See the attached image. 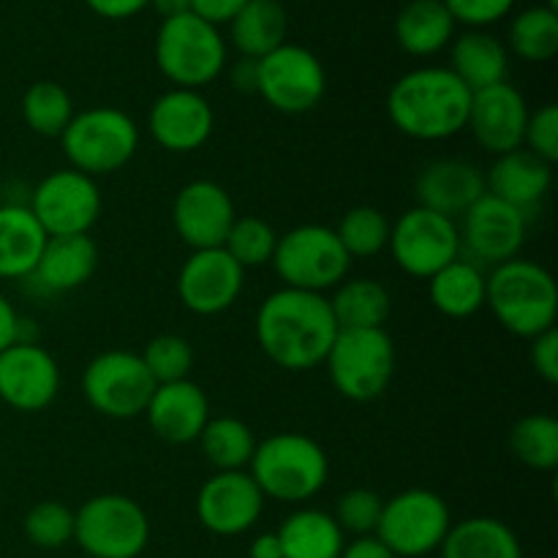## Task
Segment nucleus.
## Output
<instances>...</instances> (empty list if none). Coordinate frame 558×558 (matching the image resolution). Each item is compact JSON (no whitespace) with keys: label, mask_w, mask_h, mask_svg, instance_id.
<instances>
[{"label":"nucleus","mask_w":558,"mask_h":558,"mask_svg":"<svg viewBox=\"0 0 558 558\" xmlns=\"http://www.w3.org/2000/svg\"><path fill=\"white\" fill-rule=\"evenodd\" d=\"M330 308L338 330H376L390 319L392 298L376 278H352L338 283Z\"/></svg>","instance_id":"32"},{"label":"nucleus","mask_w":558,"mask_h":558,"mask_svg":"<svg viewBox=\"0 0 558 558\" xmlns=\"http://www.w3.org/2000/svg\"><path fill=\"white\" fill-rule=\"evenodd\" d=\"M85 558H96V556H85Z\"/></svg>","instance_id":"53"},{"label":"nucleus","mask_w":558,"mask_h":558,"mask_svg":"<svg viewBox=\"0 0 558 558\" xmlns=\"http://www.w3.org/2000/svg\"><path fill=\"white\" fill-rule=\"evenodd\" d=\"M234 218L232 196L216 180H191L174 196V232L191 251L221 248Z\"/></svg>","instance_id":"18"},{"label":"nucleus","mask_w":558,"mask_h":558,"mask_svg":"<svg viewBox=\"0 0 558 558\" xmlns=\"http://www.w3.org/2000/svg\"><path fill=\"white\" fill-rule=\"evenodd\" d=\"M417 202L425 210L447 218H461L485 194V174L477 163L461 158H439L417 174Z\"/></svg>","instance_id":"23"},{"label":"nucleus","mask_w":558,"mask_h":558,"mask_svg":"<svg viewBox=\"0 0 558 558\" xmlns=\"http://www.w3.org/2000/svg\"><path fill=\"white\" fill-rule=\"evenodd\" d=\"M510 49L529 63H545L558 52V11L548 5L523 9L507 33Z\"/></svg>","instance_id":"36"},{"label":"nucleus","mask_w":558,"mask_h":558,"mask_svg":"<svg viewBox=\"0 0 558 558\" xmlns=\"http://www.w3.org/2000/svg\"><path fill=\"white\" fill-rule=\"evenodd\" d=\"M31 213L47 238H65V234H87L101 216V189L93 178L76 169H58L49 172L33 189Z\"/></svg>","instance_id":"13"},{"label":"nucleus","mask_w":558,"mask_h":558,"mask_svg":"<svg viewBox=\"0 0 558 558\" xmlns=\"http://www.w3.org/2000/svg\"><path fill=\"white\" fill-rule=\"evenodd\" d=\"M248 0H191V11L202 20H207L210 25H223V22H232Z\"/></svg>","instance_id":"46"},{"label":"nucleus","mask_w":558,"mask_h":558,"mask_svg":"<svg viewBox=\"0 0 558 558\" xmlns=\"http://www.w3.org/2000/svg\"><path fill=\"white\" fill-rule=\"evenodd\" d=\"M60 145L71 169L96 180L118 172L134 158L140 125L118 107H90L71 118Z\"/></svg>","instance_id":"6"},{"label":"nucleus","mask_w":558,"mask_h":558,"mask_svg":"<svg viewBox=\"0 0 558 558\" xmlns=\"http://www.w3.org/2000/svg\"><path fill=\"white\" fill-rule=\"evenodd\" d=\"M248 469L262 496L283 501V505H305L325 488L330 477L325 447L294 430L256 441Z\"/></svg>","instance_id":"4"},{"label":"nucleus","mask_w":558,"mask_h":558,"mask_svg":"<svg viewBox=\"0 0 558 558\" xmlns=\"http://www.w3.org/2000/svg\"><path fill=\"white\" fill-rule=\"evenodd\" d=\"M156 65L174 87L199 90L227 69V41L216 25L194 11L161 20L156 33Z\"/></svg>","instance_id":"5"},{"label":"nucleus","mask_w":558,"mask_h":558,"mask_svg":"<svg viewBox=\"0 0 558 558\" xmlns=\"http://www.w3.org/2000/svg\"><path fill=\"white\" fill-rule=\"evenodd\" d=\"M390 227L392 223L387 221L385 213L371 205H360L343 213L336 227V234L341 240L343 251L349 254V259H371V256L381 254L387 248Z\"/></svg>","instance_id":"38"},{"label":"nucleus","mask_w":558,"mask_h":558,"mask_svg":"<svg viewBox=\"0 0 558 558\" xmlns=\"http://www.w3.org/2000/svg\"><path fill=\"white\" fill-rule=\"evenodd\" d=\"M98 267V245L90 234L47 238L38 265L25 281L44 294H65L85 287Z\"/></svg>","instance_id":"25"},{"label":"nucleus","mask_w":558,"mask_h":558,"mask_svg":"<svg viewBox=\"0 0 558 558\" xmlns=\"http://www.w3.org/2000/svg\"><path fill=\"white\" fill-rule=\"evenodd\" d=\"M270 265L283 287L325 294L327 289H336L338 283L347 281L352 259L343 251L336 229L303 223L289 229L287 234H278Z\"/></svg>","instance_id":"8"},{"label":"nucleus","mask_w":558,"mask_h":558,"mask_svg":"<svg viewBox=\"0 0 558 558\" xmlns=\"http://www.w3.org/2000/svg\"><path fill=\"white\" fill-rule=\"evenodd\" d=\"M140 357L156 385H172V381L189 379L191 365H194V349L183 336L163 332V336L147 341Z\"/></svg>","instance_id":"40"},{"label":"nucleus","mask_w":558,"mask_h":558,"mask_svg":"<svg viewBox=\"0 0 558 558\" xmlns=\"http://www.w3.org/2000/svg\"><path fill=\"white\" fill-rule=\"evenodd\" d=\"M445 5L456 22H463L472 31H483V27L505 20L515 0H445Z\"/></svg>","instance_id":"44"},{"label":"nucleus","mask_w":558,"mask_h":558,"mask_svg":"<svg viewBox=\"0 0 558 558\" xmlns=\"http://www.w3.org/2000/svg\"><path fill=\"white\" fill-rule=\"evenodd\" d=\"M450 71L472 93L507 82L510 52L496 36L485 31H466L452 41Z\"/></svg>","instance_id":"27"},{"label":"nucleus","mask_w":558,"mask_h":558,"mask_svg":"<svg viewBox=\"0 0 558 558\" xmlns=\"http://www.w3.org/2000/svg\"><path fill=\"white\" fill-rule=\"evenodd\" d=\"M74 114V101H71L69 90L52 80L33 82L22 96L25 125L33 134L47 136V140H60Z\"/></svg>","instance_id":"35"},{"label":"nucleus","mask_w":558,"mask_h":558,"mask_svg":"<svg viewBox=\"0 0 558 558\" xmlns=\"http://www.w3.org/2000/svg\"><path fill=\"white\" fill-rule=\"evenodd\" d=\"M229 25L234 49L243 58L262 60L287 44V11L278 0H248Z\"/></svg>","instance_id":"33"},{"label":"nucleus","mask_w":558,"mask_h":558,"mask_svg":"<svg viewBox=\"0 0 558 558\" xmlns=\"http://www.w3.org/2000/svg\"><path fill=\"white\" fill-rule=\"evenodd\" d=\"M278 234L265 218L245 216L234 218L232 229H229L227 240H223L221 248L238 262L243 270L248 267H265L272 262V254H276Z\"/></svg>","instance_id":"39"},{"label":"nucleus","mask_w":558,"mask_h":558,"mask_svg":"<svg viewBox=\"0 0 558 558\" xmlns=\"http://www.w3.org/2000/svg\"><path fill=\"white\" fill-rule=\"evenodd\" d=\"M196 441L216 472H245L256 450L254 430L238 417H210Z\"/></svg>","instance_id":"34"},{"label":"nucleus","mask_w":558,"mask_h":558,"mask_svg":"<svg viewBox=\"0 0 558 558\" xmlns=\"http://www.w3.org/2000/svg\"><path fill=\"white\" fill-rule=\"evenodd\" d=\"M150 5L161 14V20H172L191 11V0H150Z\"/></svg>","instance_id":"52"},{"label":"nucleus","mask_w":558,"mask_h":558,"mask_svg":"<svg viewBox=\"0 0 558 558\" xmlns=\"http://www.w3.org/2000/svg\"><path fill=\"white\" fill-rule=\"evenodd\" d=\"M381 507H385V499H381L376 490L368 488H352L336 501V523L341 526L343 534H354V537H374L376 526H379Z\"/></svg>","instance_id":"42"},{"label":"nucleus","mask_w":558,"mask_h":558,"mask_svg":"<svg viewBox=\"0 0 558 558\" xmlns=\"http://www.w3.org/2000/svg\"><path fill=\"white\" fill-rule=\"evenodd\" d=\"M245 270L223 248L194 251L178 272V298L196 316H218L238 303Z\"/></svg>","instance_id":"16"},{"label":"nucleus","mask_w":558,"mask_h":558,"mask_svg":"<svg viewBox=\"0 0 558 558\" xmlns=\"http://www.w3.org/2000/svg\"><path fill=\"white\" fill-rule=\"evenodd\" d=\"M529 216L496 196L483 194L466 213L461 216V256L483 265H505L521 254L526 243Z\"/></svg>","instance_id":"15"},{"label":"nucleus","mask_w":558,"mask_h":558,"mask_svg":"<svg viewBox=\"0 0 558 558\" xmlns=\"http://www.w3.org/2000/svg\"><path fill=\"white\" fill-rule=\"evenodd\" d=\"M485 305L507 332L532 341L556 327L558 287L550 270L515 256L485 276Z\"/></svg>","instance_id":"3"},{"label":"nucleus","mask_w":558,"mask_h":558,"mask_svg":"<svg viewBox=\"0 0 558 558\" xmlns=\"http://www.w3.org/2000/svg\"><path fill=\"white\" fill-rule=\"evenodd\" d=\"M156 381L140 354L109 349L96 354L82 374V392L93 412L109 420L142 417Z\"/></svg>","instance_id":"11"},{"label":"nucleus","mask_w":558,"mask_h":558,"mask_svg":"<svg viewBox=\"0 0 558 558\" xmlns=\"http://www.w3.org/2000/svg\"><path fill=\"white\" fill-rule=\"evenodd\" d=\"M74 543L85 556L140 558L150 543V521L131 496H93L74 512Z\"/></svg>","instance_id":"9"},{"label":"nucleus","mask_w":558,"mask_h":558,"mask_svg":"<svg viewBox=\"0 0 558 558\" xmlns=\"http://www.w3.org/2000/svg\"><path fill=\"white\" fill-rule=\"evenodd\" d=\"M430 303L450 319H469L485 308V272L474 262L458 256L428 278Z\"/></svg>","instance_id":"30"},{"label":"nucleus","mask_w":558,"mask_h":558,"mask_svg":"<svg viewBox=\"0 0 558 558\" xmlns=\"http://www.w3.org/2000/svg\"><path fill=\"white\" fill-rule=\"evenodd\" d=\"M147 425L167 445H191L210 420V401L196 381L156 385L145 409Z\"/></svg>","instance_id":"22"},{"label":"nucleus","mask_w":558,"mask_h":558,"mask_svg":"<svg viewBox=\"0 0 558 558\" xmlns=\"http://www.w3.org/2000/svg\"><path fill=\"white\" fill-rule=\"evenodd\" d=\"M450 526V507L439 494L409 488L385 501L374 537L398 558H420L441 548Z\"/></svg>","instance_id":"10"},{"label":"nucleus","mask_w":558,"mask_h":558,"mask_svg":"<svg viewBox=\"0 0 558 558\" xmlns=\"http://www.w3.org/2000/svg\"><path fill=\"white\" fill-rule=\"evenodd\" d=\"M22 341V316L16 314L14 303L0 294V352Z\"/></svg>","instance_id":"48"},{"label":"nucleus","mask_w":558,"mask_h":558,"mask_svg":"<svg viewBox=\"0 0 558 558\" xmlns=\"http://www.w3.org/2000/svg\"><path fill=\"white\" fill-rule=\"evenodd\" d=\"M229 82H232L234 90L256 93V87H259V60L240 54V60H234L232 69H229Z\"/></svg>","instance_id":"49"},{"label":"nucleus","mask_w":558,"mask_h":558,"mask_svg":"<svg viewBox=\"0 0 558 558\" xmlns=\"http://www.w3.org/2000/svg\"><path fill=\"white\" fill-rule=\"evenodd\" d=\"M216 114L199 90L172 87L153 101L147 131L153 142L169 153H194L210 140Z\"/></svg>","instance_id":"21"},{"label":"nucleus","mask_w":558,"mask_h":558,"mask_svg":"<svg viewBox=\"0 0 558 558\" xmlns=\"http://www.w3.org/2000/svg\"><path fill=\"white\" fill-rule=\"evenodd\" d=\"M90 5L93 14L104 16V20H129V16L140 14L150 0H85Z\"/></svg>","instance_id":"47"},{"label":"nucleus","mask_w":558,"mask_h":558,"mask_svg":"<svg viewBox=\"0 0 558 558\" xmlns=\"http://www.w3.org/2000/svg\"><path fill=\"white\" fill-rule=\"evenodd\" d=\"M456 25L445 0H412L396 16V41L414 58H430L450 47Z\"/></svg>","instance_id":"28"},{"label":"nucleus","mask_w":558,"mask_h":558,"mask_svg":"<svg viewBox=\"0 0 558 558\" xmlns=\"http://www.w3.org/2000/svg\"><path fill=\"white\" fill-rule=\"evenodd\" d=\"M248 558H283L281 543H278L276 532H265L259 537H254L248 548Z\"/></svg>","instance_id":"51"},{"label":"nucleus","mask_w":558,"mask_h":558,"mask_svg":"<svg viewBox=\"0 0 558 558\" xmlns=\"http://www.w3.org/2000/svg\"><path fill=\"white\" fill-rule=\"evenodd\" d=\"M510 450L523 466L554 472L558 466V420L550 414L521 417L510 430Z\"/></svg>","instance_id":"37"},{"label":"nucleus","mask_w":558,"mask_h":558,"mask_svg":"<svg viewBox=\"0 0 558 558\" xmlns=\"http://www.w3.org/2000/svg\"><path fill=\"white\" fill-rule=\"evenodd\" d=\"M529 357H532V368L537 371V376L548 385H558V332L545 330L537 338H532V349H529Z\"/></svg>","instance_id":"45"},{"label":"nucleus","mask_w":558,"mask_h":558,"mask_svg":"<svg viewBox=\"0 0 558 558\" xmlns=\"http://www.w3.org/2000/svg\"><path fill=\"white\" fill-rule=\"evenodd\" d=\"M254 332L267 360L283 371L303 374L325 363L338 325L325 294L283 287L262 300Z\"/></svg>","instance_id":"1"},{"label":"nucleus","mask_w":558,"mask_h":558,"mask_svg":"<svg viewBox=\"0 0 558 558\" xmlns=\"http://www.w3.org/2000/svg\"><path fill=\"white\" fill-rule=\"evenodd\" d=\"M387 248L407 276L428 281L461 256V234L452 218L417 205L392 223Z\"/></svg>","instance_id":"12"},{"label":"nucleus","mask_w":558,"mask_h":558,"mask_svg":"<svg viewBox=\"0 0 558 558\" xmlns=\"http://www.w3.org/2000/svg\"><path fill=\"white\" fill-rule=\"evenodd\" d=\"M341 558H398V556L376 537H354V543L343 545Z\"/></svg>","instance_id":"50"},{"label":"nucleus","mask_w":558,"mask_h":558,"mask_svg":"<svg viewBox=\"0 0 558 558\" xmlns=\"http://www.w3.org/2000/svg\"><path fill=\"white\" fill-rule=\"evenodd\" d=\"M327 74L322 60L300 44H281L259 60V93L276 112L305 114L325 98Z\"/></svg>","instance_id":"14"},{"label":"nucleus","mask_w":558,"mask_h":558,"mask_svg":"<svg viewBox=\"0 0 558 558\" xmlns=\"http://www.w3.org/2000/svg\"><path fill=\"white\" fill-rule=\"evenodd\" d=\"M265 496L248 472H216L196 494V518L218 537H238L256 526Z\"/></svg>","instance_id":"17"},{"label":"nucleus","mask_w":558,"mask_h":558,"mask_svg":"<svg viewBox=\"0 0 558 558\" xmlns=\"http://www.w3.org/2000/svg\"><path fill=\"white\" fill-rule=\"evenodd\" d=\"M60 392L58 360L38 343L0 352V401L14 412H44Z\"/></svg>","instance_id":"19"},{"label":"nucleus","mask_w":558,"mask_h":558,"mask_svg":"<svg viewBox=\"0 0 558 558\" xmlns=\"http://www.w3.org/2000/svg\"><path fill=\"white\" fill-rule=\"evenodd\" d=\"M332 387L347 401L371 403L385 396L396 374V343L385 327L338 330L325 357Z\"/></svg>","instance_id":"7"},{"label":"nucleus","mask_w":558,"mask_h":558,"mask_svg":"<svg viewBox=\"0 0 558 558\" xmlns=\"http://www.w3.org/2000/svg\"><path fill=\"white\" fill-rule=\"evenodd\" d=\"M25 537L44 550H58L74 543V512L60 501H38L25 515Z\"/></svg>","instance_id":"41"},{"label":"nucleus","mask_w":558,"mask_h":558,"mask_svg":"<svg viewBox=\"0 0 558 558\" xmlns=\"http://www.w3.org/2000/svg\"><path fill=\"white\" fill-rule=\"evenodd\" d=\"M441 558H523L515 532L496 518H469L452 523L439 548Z\"/></svg>","instance_id":"31"},{"label":"nucleus","mask_w":558,"mask_h":558,"mask_svg":"<svg viewBox=\"0 0 558 558\" xmlns=\"http://www.w3.org/2000/svg\"><path fill=\"white\" fill-rule=\"evenodd\" d=\"M472 90L441 65L403 74L387 93L390 123L409 140L441 142L466 129Z\"/></svg>","instance_id":"2"},{"label":"nucleus","mask_w":558,"mask_h":558,"mask_svg":"<svg viewBox=\"0 0 558 558\" xmlns=\"http://www.w3.org/2000/svg\"><path fill=\"white\" fill-rule=\"evenodd\" d=\"M276 534L283 558H341L347 545L336 518L314 507L294 510Z\"/></svg>","instance_id":"29"},{"label":"nucleus","mask_w":558,"mask_h":558,"mask_svg":"<svg viewBox=\"0 0 558 558\" xmlns=\"http://www.w3.org/2000/svg\"><path fill=\"white\" fill-rule=\"evenodd\" d=\"M485 174V194L518 207L529 216L548 196L554 183V163L543 161L532 150H518L496 156Z\"/></svg>","instance_id":"24"},{"label":"nucleus","mask_w":558,"mask_h":558,"mask_svg":"<svg viewBox=\"0 0 558 558\" xmlns=\"http://www.w3.org/2000/svg\"><path fill=\"white\" fill-rule=\"evenodd\" d=\"M526 123L529 104L523 93L510 82H499V85L472 93L466 129L472 131L474 142L494 158L523 147Z\"/></svg>","instance_id":"20"},{"label":"nucleus","mask_w":558,"mask_h":558,"mask_svg":"<svg viewBox=\"0 0 558 558\" xmlns=\"http://www.w3.org/2000/svg\"><path fill=\"white\" fill-rule=\"evenodd\" d=\"M47 232L27 205H0V278L25 281L38 265Z\"/></svg>","instance_id":"26"},{"label":"nucleus","mask_w":558,"mask_h":558,"mask_svg":"<svg viewBox=\"0 0 558 558\" xmlns=\"http://www.w3.org/2000/svg\"><path fill=\"white\" fill-rule=\"evenodd\" d=\"M523 145L543 161H558V107L556 104H545L537 112H529L526 134H523Z\"/></svg>","instance_id":"43"}]
</instances>
